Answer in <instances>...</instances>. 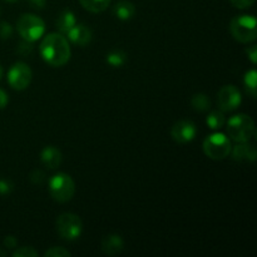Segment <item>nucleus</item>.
I'll list each match as a JSON object with an SVG mask.
<instances>
[{
  "mask_svg": "<svg viewBox=\"0 0 257 257\" xmlns=\"http://www.w3.org/2000/svg\"><path fill=\"white\" fill-rule=\"evenodd\" d=\"M256 83H257V73L255 69L250 70L245 74V85L246 90L252 98L256 97Z\"/></svg>",
  "mask_w": 257,
  "mask_h": 257,
  "instance_id": "nucleus-20",
  "label": "nucleus"
},
{
  "mask_svg": "<svg viewBox=\"0 0 257 257\" xmlns=\"http://www.w3.org/2000/svg\"><path fill=\"white\" fill-rule=\"evenodd\" d=\"M8 94L4 92L3 89H0V109H3V108L7 107L8 104Z\"/></svg>",
  "mask_w": 257,
  "mask_h": 257,
  "instance_id": "nucleus-30",
  "label": "nucleus"
},
{
  "mask_svg": "<svg viewBox=\"0 0 257 257\" xmlns=\"http://www.w3.org/2000/svg\"><path fill=\"white\" fill-rule=\"evenodd\" d=\"M10 190H12V185L9 182H7V181H0V193L2 195L10 192Z\"/></svg>",
  "mask_w": 257,
  "mask_h": 257,
  "instance_id": "nucleus-29",
  "label": "nucleus"
},
{
  "mask_svg": "<svg viewBox=\"0 0 257 257\" xmlns=\"http://www.w3.org/2000/svg\"><path fill=\"white\" fill-rule=\"evenodd\" d=\"M39 49L43 60L52 67H63L72 54L68 39L60 33H50L44 37Z\"/></svg>",
  "mask_w": 257,
  "mask_h": 257,
  "instance_id": "nucleus-1",
  "label": "nucleus"
},
{
  "mask_svg": "<svg viewBox=\"0 0 257 257\" xmlns=\"http://www.w3.org/2000/svg\"><path fill=\"white\" fill-rule=\"evenodd\" d=\"M4 245L8 248H14L17 246V238L13 237V236H7L4 238Z\"/></svg>",
  "mask_w": 257,
  "mask_h": 257,
  "instance_id": "nucleus-28",
  "label": "nucleus"
},
{
  "mask_svg": "<svg viewBox=\"0 0 257 257\" xmlns=\"http://www.w3.org/2000/svg\"><path fill=\"white\" fill-rule=\"evenodd\" d=\"M114 14L117 15L118 19L130 20L136 14V8L131 2L122 0V2L117 3V5L114 7Z\"/></svg>",
  "mask_w": 257,
  "mask_h": 257,
  "instance_id": "nucleus-16",
  "label": "nucleus"
},
{
  "mask_svg": "<svg viewBox=\"0 0 257 257\" xmlns=\"http://www.w3.org/2000/svg\"><path fill=\"white\" fill-rule=\"evenodd\" d=\"M241 93L235 85H225L217 94L218 107L222 112H232L241 104Z\"/></svg>",
  "mask_w": 257,
  "mask_h": 257,
  "instance_id": "nucleus-9",
  "label": "nucleus"
},
{
  "mask_svg": "<svg viewBox=\"0 0 257 257\" xmlns=\"http://www.w3.org/2000/svg\"><path fill=\"white\" fill-rule=\"evenodd\" d=\"M112 0H79L82 7L90 13H102L109 7Z\"/></svg>",
  "mask_w": 257,
  "mask_h": 257,
  "instance_id": "nucleus-17",
  "label": "nucleus"
},
{
  "mask_svg": "<svg viewBox=\"0 0 257 257\" xmlns=\"http://www.w3.org/2000/svg\"><path fill=\"white\" fill-rule=\"evenodd\" d=\"M32 49L33 47L32 44H30V42L24 40V42L19 45V48H18V53H20L22 55H25V54H29V53L32 52Z\"/></svg>",
  "mask_w": 257,
  "mask_h": 257,
  "instance_id": "nucleus-26",
  "label": "nucleus"
},
{
  "mask_svg": "<svg viewBox=\"0 0 257 257\" xmlns=\"http://www.w3.org/2000/svg\"><path fill=\"white\" fill-rule=\"evenodd\" d=\"M4 256H7V252H5V251H3L2 248H0V257H4Z\"/></svg>",
  "mask_w": 257,
  "mask_h": 257,
  "instance_id": "nucleus-32",
  "label": "nucleus"
},
{
  "mask_svg": "<svg viewBox=\"0 0 257 257\" xmlns=\"http://www.w3.org/2000/svg\"><path fill=\"white\" fill-rule=\"evenodd\" d=\"M191 104H192L193 109L195 110H198V112H206V110H208L211 108V100L206 94L198 93V94H195L192 97Z\"/></svg>",
  "mask_w": 257,
  "mask_h": 257,
  "instance_id": "nucleus-18",
  "label": "nucleus"
},
{
  "mask_svg": "<svg viewBox=\"0 0 257 257\" xmlns=\"http://www.w3.org/2000/svg\"><path fill=\"white\" fill-rule=\"evenodd\" d=\"M49 193L57 202H69L75 193L74 181L67 173H57L49 181Z\"/></svg>",
  "mask_w": 257,
  "mask_h": 257,
  "instance_id": "nucleus-4",
  "label": "nucleus"
},
{
  "mask_svg": "<svg viewBox=\"0 0 257 257\" xmlns=\"http://www.w3.org/2000/svg\"><path fill=\"white\" fill-rule=\"evenodd\" d=\"M17 30L23 39L33 43L43 37L45 33V24L37 15L23 14L17 22Z\"/></svg>",
  "mask_w": 257,
  "mask_h": 257,
  "instance_id": "nucleus-5",
  "label": "nucleus"
},
{
  "mask_svg": "<svg viewBox=\"0 0 257 257\" xmlns=\"http://www.w3.org/2000/svg\"><path fill=\"white\" fill-rule=\"evenodd\" d=\"M246 54H247L248 59L252 62V64H256L257 63V47L256 45H252V47L247 48V49H246Z\"/></svg>",
  "mask_w": 257,
  "mask_h": 257,
  "instance_id": "nucleus-27",
  "label": "nucleus"
},
{
  "mask_svg": "<svg viewBox=\"0 0 257 257\" xmlns=\"http://www.w3.org/2000/svg\"><path fill=\"white\" fill-rule=\"evenodd\" d=\"M68 39L74 44L84 47L92 40V30L84 24H75L69 32L67 33Z\"/></svg>",
  "mask_w": 257,
  "mask_h": 257,
  "instance_id": "nucleus-11",
  "label": "nucleus"
},
{
  "mask_svg": "<svg viewBox=\"0 0 257 257\" xmlns=\"http://www.w3.org/2000/svg\"><path fill=\"white\" fill-rule=\"evenodd\" d=\"M127 60V55L122 50H113L112 53L107 55V62L113 67H120Z\"/></svg>",
  "mask_w": 257,
  "mask_h": 257,
  "instance_id": "nucleus-21",
  "label": "nucleus"
},
{
  "mask_svg": "<svg viewBox=\"0 0 257 257\" xmlns=\"http://www.w3.org/2000/svg\"><path fill=\"white\" fill-rule=\"evenodd\" d=\"M3 78V68H2V65H0V79H2Z\"/></svg>",
  "mask_w": 257,
  "mask_h": 257,
  "instance_id": "nucleus-34",
  "label": "nucleus"
},
{
  "mask_svg": "<svg viewBox=\"0 0 257 257\" xmlns=\"http://www.w3.org/2000/svg\"><path fill=\"white\" fill-rule=\"evenodd\" d=\"M40 161L45 167L50 168V170L57 168L62 162V152L54 146H48L40 153Z\"/></svg>",
  "mask_w": 257,
  "mask_h": 257,
  "instance_id": "nucleus-13",
  "label": "nucleus"
},
{
  "mask_svg": "<svg viewBox=\"0 0 257 257\" xmlns=\"http://www.w3.org/2000/svg\"><path fill=\"white\" fill-rule=\"evenodd\" d=\"M32 69L29 65L23 62H18L13 64L8 72V82L10 87L15 90H24L29 87L32 82Z\"/></svg>",
  "mask_w": 257,
  "mask_h": 257,
  "instance_id": "nucleus-8",
  "label": "nucleus"
},
{
  "mask_svg": "<svg viewBox=\"0 0 257 257\" xmlns=\"http://www.w3.org/2000/svg\"><path fill=\"white\" fill-rule=\"evenodd\" d=\"M227 135L237 143L248 142L255 136V123L247 114H236L227 120Z\"/></svg>",
  "mask_w": 257,
  "mask_h": 257,
  "instance_id": "nucleus-2",
  "label": "nucleus"
},
{
  "mask_svg": "<svg viewBox=\"0 0 257 257\" xmlns=\"http://www.w3.org/2000/svg\"><path fill=\"white\" fill-rule=\"evenodd\" d=\"M203 152L208 158L215 161L225 160L231 153V142L223 133H212L203 141Z\"/></svg>",
  "mask_w": 257,
  "mask_h": 257,
  "instance_id": "nucleus-6",
  "label": "nucleus"
},
{
  "mask_svg": "<svg viewBox=\"0 0 257 257\" xmlns=\"http://www.w3.org/2000/svg\"><path fill=\"white\" fill-rule=\"evenodd\" d=\"M230 2L238 9H246V8H250L255 3V0H230Z\"/></svg>",
  "mask_w": 257,
  "mask_h": 257,
  "instance_id": "nucleus-25",
  "label": "nucleus"
},
{
  "mask_svg": "<svg viewBox=\"0 0 257 257\" xmlns=\"http://www.w3.org/2000/svg\"><path fill=\"white\" fill-rule=\"evenodd\" d=\"M196 133H197V128H196L195 123L185 119L178 120L177 123L173 124L172 130H171V136H172L173 141L181 143V145L193 141V138L196 137Z\"/></svg>",
  "mask_w": 257,
  "mask_h": 257,
  "instance_id": "nucleus-10",
  "label": "nucleus"
},
{
  "mask_svg": "<svg viewBox=\"0 0 257 257\" xmlns=\"http://www.w3.org/2000/svg\"><path fill=\"white\" fill-rule=\"evenodd\" d=\"M14 257H38V251L34 250L30 246H24V247H19L17 251L13 252Z\"/></svg>",
  "mask_w": 257,
  "mask_h": 257,
  "instance_id": "nucleus-22",
  "label": "nucleus"
},
{
  "mask_svg": "<svg viewBox=\"0 0 257 257\" xmlns=\"http://www.w3.org/2000/svg\"><path fill=\"white\" fill-rule=\"evenodd\" d=\"M232 151V157L238 162H253L256 160V148L247 142L240 143Z\"/></svg>",
  "mask_w": 257,
  "mask_h": 257,
  "instance_id": "nucleus-14",
  "label": "nucleus"
},
{
  "mask_svg": "<svg viewBox=\"0 0 257 257\" xmlns=\"http://www.w3.org/2000/svg\"><path fill=\"white\" fill-rule=\"evenodd\" d=\"M4 2H7V3H17V2H20V0H4Z\"/></svg>",
  "mask_w": 257,
  "mask_h": 257,
  "instance_id": "nucleus-33",
  "label": "nucleus"
},
{
  "mask_svg": "<svg viewBox=\"0 0 257 257\" xmlns=\"http://www.w3.org/2000/svg\"><path fill=\"white\" fill-rule=\"evenodd\" d=\"M72 253L64 247H50L49 250L45 251V257H69Z\"/></svg>",
  "mask_w": 257,
  "mask_h": 257,
  "instance_id": "nucleus-23",
  "label": "nucleus"
},
{
  "mask_svg": "<svg viewBox=\"0 0 257 257\" xmlns=\"http://www.w3.org/2000/svg\"><path fill=\"white\" fill-rule=\"evenodd\" d=\"M55 226H57L58 235L63 240L67 241L77 240L83 231V223L79 216L70 212H65L58 216Z\"/></svg>",
  "mask_w": 257,
  "mask_h": 257,
  "instance_id": "nucleus-7",
  "label": "nucleus"
},
{
  "mask_svg": "<svg viewBox=\"0 0 257 257\" xmlns=\"http://www.w3.org/2000/svg\"><path fill=\"white\" fill-rule=\"evenodd\" d=\"M12 34H13L12 25L7 22L0 23V38H3V39H8Z\"/></svg>",
  "mask_w": 257,
  "mask_h": 257,
  "instance_id": "nucleus-24",
  "label": "nucleus"
},
{
  "mask_svg": "<svg viewBox=\"0 0 257 257\" xmlns=\"http://www.w3.org/2000/svg\"><path fill=\"white\" fill-rule=\"evenodd\" d=\"M123 247L124 242L119 235H108L102 241V251L108 256L119 255Z\"/></svg>",
  "mask_w": 257,
  "mask_h": 257,
  "instance_id": "nucleus-12",
  "label": "nucleus"
},
{
  "mask_svg": "<svg viewBox=\"0 0 257 257\" xmlns=\"http://www.w3.org/2000/svg\"><path fill=\"white\" fill-rule=\"evenodd\" d=\"M206 123H207V125L211 130H220L221 127H223V124L226 123V119L222 110H213V112H211L207 115Z\"/></svg>",
  "mask_w": 257,
  "mask_h": 257,
  "instance_id": "nucleus-19",
  "label": "nucleus"
},
{
  "mask_svg": "<svg viewBox=\"0 0 257 257\" xmlns=\"http://www.w3.org/2000/svg\"><path fill=\"white\" fill-rule=\"evenodd\" d=\"M29 3L33 8H38V9H42L45 5V0H29Z\"/></svg>",
  "mask_w": 257,
  "mask_h": 257,
  "instance_id": "nucleus-31",
  "label": "nucleus"
},
{
  "mask_svg": "<svg viewBox=\"0 0 257 257\" xmlns=\"http://www.w3.org/2000/svg\"><path fill=\"white\" fill-rule=\"evenodd\" d=\"M230 32L233 39L247 44L257 38V22L253 15H238L230 23Z\"/></svg>",
  "mask_w": 257,
  "mask_h": 257,
  "instance_id": "nucleus-3",
  "label": "nucleus"
},
{
  "mask_svg": "<svg viewBox=\"0 0 257 257\" xmlns=\"http://www.w3.org/2000/svg\"><path fill=\"white\" fill-rule=\"evenodd\" d=\"M55 24H57L59 32L65 33V34H67V33L69 32L75 24H77V20H75L74 14H73L70 10H63V12L59 14V17L57 18Z\"/></svg>",
  "mask_w": 257,
  "mask_h": 257,
  "instance_id": "nucleus-15",
  "label": "nucleus"
}]
</instances>
